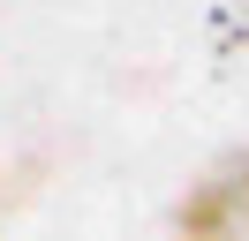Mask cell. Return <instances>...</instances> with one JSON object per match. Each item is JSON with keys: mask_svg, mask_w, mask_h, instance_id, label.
Here are the masks:
<instances>
[{"mask_svg": "<svg viewBox=\"0 0 249 241\" xmlns=\"http://www.w3.org/2000/svg\"><path fill=\"white\" fill-rule=\"evenodd\" d=\"M174 226L181 241H249V151H227L212 173L189 181Z\"/></svg>", "mask_w": 249, "mask_h": 241, "instance_id": "6da1fadb", "label": "cell"}]
</instances>
